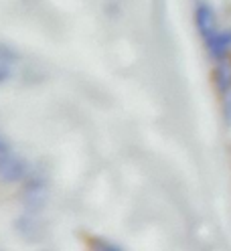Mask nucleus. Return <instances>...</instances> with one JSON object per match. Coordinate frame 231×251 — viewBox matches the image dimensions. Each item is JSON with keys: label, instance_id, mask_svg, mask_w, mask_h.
<instances>
[{"label": "nucleus", "instance_id": "nucleus-1", "mask_svg": "<svg viewBox=\"0 0 231 251\" xmlns=\"http://www.w3.org/2000/svg\"><path fill=\"white\" fill-rule=\"evenodd\" d=\"M26 176L25 162L14 154H0V180L4 182H19Z\"/></svg>", "mask_w": 231, "mask_h": 251}, {"label": "nucleus", "instance_id": "nucleus-2", "mask_svg": "<svg viewBox=\"0 0 231 251\" xmlns=\"http://www.w3.org/2000/svg\"><path fill=\"white\" fill-rule=\"evenodd\" d=\"M195 21H197V26H199V33L203 35L205 41L213 39L215 35L219 33L217 19H215V12L211 10V6L199 4V6H197V14H195Z\"/></svg>", "mask_w": 231, "mask_h": 251}, {"label": "nucleus", "instance_id": "nucleus-3", "mask_svg": "<svg viewBox=\"0 0 231 251\" xmlns=\"http://www.w3.org/2000/svg\"><path fill=\"white\" fill-rule=\"evenodd\" d=\"M207 47L213 57L223 59L227 55V51L231 49V30H219L213 39L207 41Z\"/></svg>", "mask_w": 231, "mask_h": 251}, {"label": "nucleus", "instance_id": "nucleus-4", "mask_svg": "<svg viewBox=\"0 0 231 251\" xmlns=\"http://www.w3.org/2000/svg\"><path fill=\"white\" fill-rule=\"evenodd\" d=\"M14 57H17V53L10 51L8 47H2L0 45V83H4L10 79V63H14Z\"/></svg>", "mask_w": 231, "mask_h": 251}, {"label": "nucleus", "instance_id": "nucleus-5", "mask_svg": "<svg viewBox=\"0 0 231 251\" xmlns=\"http://www.w3.org/2000/svg\"><path fill=\"white\" fill-rule=\"evenodd\" d=\"M91 247H94V251H124L120 245H116L112 241H105V239H94L91 241Z\"/></svg>", "mask_w": 231, "mask_h": 251}, {"label": "nucleus", "instance_id": "nucleus-6", "mask_svg": "<svg viewBox=\"0 0 231 251\" xmlns=\"http://www.w3.org/2000/svg\"><path fill=\"white\" fill-rule=\"evenodd\" d=\"M223 116H225L227 126H231V89L227 91V96H225V103H223Z\"/></svg>", "mask_w": 231, "mask_h": 251}, {"label": "nucleus", "instance_id": "nucleus-7", "mask_svg": "<svg viewBox=\"0 0 231 251\" xmlns=\"http://www.w3.org/2000/svg\"><path fill=\"white\" fill-rule=\"evenodd\" d=\"M10 152V144H8V140L0 134V154H8Z\"/></svg>", "mask_w": 231, "mask_h": 251}, {"label": "nucleus", "instance_id": "nucleus-8", "mask_svg": "<svg viewBox=\"0 0 231 251\" xmlns=\"http://www.w3.org/2000/svg\"><path fill=\"white\" fill-rule=\"evenodd\" d=\"M0 251H6V249H2V247H0Z\"/></svg>", "mask_w": 231, "mask_h": 251}]
</instances>
